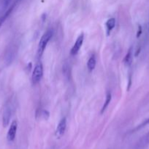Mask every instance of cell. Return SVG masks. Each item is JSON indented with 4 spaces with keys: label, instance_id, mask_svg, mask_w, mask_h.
Instances as JSON below:
<instances>
[{
    "label": "cell",
    "instance_id": "30bf717a",
    "mask_svg": "<svg viewBox=\"0 0 149 149\" xmlns=\"http://www.w3.org/2000/svg\"><path fill=\"white\" fill-rule=\"evenodd\" d=\"M96 58L94 56H91L89 60L88 61L87 63V67L88 69H89V71H92L96 67Z\"/></svg>",
    "mask_w": 149,
    "mask_h": 149
},
{
    "label": "cell",
    "instance_id": "7a4b0ae2",
    "mask_svg": "<svg viewBox=\"0 0 149 149\" xmlns=\"http://www.w3.org/2000/svg\"><path fill=\"white\" fill-rule=\"evenodd\" d=\"M12 114V106L10 103H7L4 106L2 113V124L4 127L8 126L11 119Z\"/></svg>",
    "mask_w": 149,
    "mask_h": 149
},
{
    "label": "cell",
    "instance_id": "e0dca14e",
    "mask_svg": "<svg viewBox=\"0 0 149 149\" xmlns=\"http://www.w3.org/2000/svg\"><path fill=\"white\" fill-rule=\"evenodd\" d=\"M149 125V119H147L144 122V123L143 124V125Z\"/></svg>",
    "mask_w": 149,
    "mask_h": 149
},
{
    "label": "cell",
    "instance_id": "5b68a950",
    "mask_svg": "<svg viewBox=\"0 0 149 149\" xmlns=\"http://www.w3.org/2000/svg\"><path fill=\"white\" fill-rule=\"evenodd\" d=\"M17 128H18V123L16 121H13L12 124L10 125V128H9L8 132L7 135V141L12 142L14 141L16 135V132H17Z\"/></svg>",
    "mask_w": 149,
    "mask_h": 149
},
{
    "label": "cell",
    "instance_id": "2e32d148",
    "mask_svg": "<svg viewBox=\"0 0 149 149\" xmlns=\"http://www.w3.org/2000/svg\"><path fill=\"white\" fill-rule=\"evenodd\" d=\"M142 33V28L141 26H139V30H138V32H137V37H139L140 36V35Z\"/></svg>",
    "mask_w": 149,
    "mask_h": 149
},
{
    "label": "cell",
    "instance_id": "8fae6325",
    "mask_svg": "<svg viewBox=\"0 0 149 149\" xmlns=\"http://www.w3.org/2000/svg\"><path fill=\"white\" fill-rule=\"evenodd\" d=\"M112 96H111V93H107V95H106V99H105V102L104 103L103 106L102 108V110H101V113H103L104 111L106 110V109L108 108V106H109L110 103L111 101V98H112Z\"/></svg>",
    "mask_w": 149,
    "mask_h": 149
},
{
    "label": "cell",
    "instance_id": "6da1fadb",
    "mask_svg": "<svg viewBox=\"0 0 149 149\" xmlns=\"http://www.w3.org/2000/svg\"><path fill=\"white\" fill-rule=\"evenodd\" d=\"M53 36V31L48 30L42 35L41 37L40 40H39V45H38V49H37V56L40 58L43 54L44 50H45V47H46L47 45L51 40V38Z\"/></svg>",
    "mask_w": 149,
    "mask_h": 149
},
{
    "label": "cell",
    "instance_id": "5bb4252c",
    "mask_svg": "<svg viewBox=\"0 0 149 149\" xmlns=\"http://www.w3.org/2000/svg\"><path fill=\"white\" fill-rule=\"evenodd\" d=\"M143 143L146 145V144H149V132L145 135V136L143 138Z\"/></svg>",
    "mask_w": 149,
    "mask_h": 149
},
{
    "label": "cell",
    "instance_id": "4fadbf2b",
    "mask_svg": "<svg viewBox=\"0 0 149 149\" xmlns=\"http://www.w3.org/2000/svg\"><path fill=\"white\" fill-rule=\"evenodd\" d=\"M69 71H70V67H69V65L67 64H64V66H63V73H64V75H67L69 77V75L70 74Z\"/></svg>",
    "mask_w": 149,
    "mask_h": 149
},
{
    "label": "cell",
    "instance_id": "52a82bcc",
    "mask_svg": "<svg viewBox=\"0 0 149 149\" xmlns=\"http://www.w3.org/2000/svg\"><path fill=\"white\" fill-rule=\"evenodd\" d=\"M66 127H67V120H66V118H63L61 119L57 126L56 130V136L58 138H61L65 132Z\"/></svg>",
    "mask_w": 149,
    "mask_h": 149
},
{
    "label": "cell",
    "instance_id": "3957f363",
    "mask_svg": "<svg viewBox=\"0 0 149 149\" xmlns=\"http://www.w3.org/2000/svg\"><path fill=\"white\" fill-rule=\"evenodd\" d=\"M42 75H43V67L41 63L37 64L34 68L33 74H32V80L34 84L39 82L42 79Z\"/></svg>",
    "mask_w": 149,
    "mask_h": 149
},
{
    "label": "cell",
    "instance_id": "9a60e30c",
    "mask_svg": "<svg viewBox=\"0 0 149 149\" xmlns=\"http://www.w3.org/2000/svg\"><path fill=\"white\" fill-rule=\"evenodd\" d=\"M12 0H3L2 1V5H3V7H4V9L7 8V7L9 6V4H10V1H11Z\"/></svg>",
    "mask_w": 149,
    "mask_h": 149
},
{
    "label": "cell",
    "instance_id": "ba28073f",
    "mask_svg": "<svg viewBox=\"0 0 149 149\" xmlns=\"http://www.w3.org/2000/svg\"><path fill=\"white\" fill-rule=\"evenodd\" d=\"M20 1V0H15V1H14V3H13V5H12L11 7H10V8L9 9V10H7V11L6 12V13H4V14L3 15H1V17H0V27H1V25L3 24V23H4V22L5 21L6 19H7V17H8V16L10 15V13H11L12 12H13V9L15 8V6L17 5V4Z\"/></svg>",
    "mask_w": 149,
    "mask_h": 149
},
{
    "label": "cell",
    "instance_id": "277c9868",
    "mask_svg": "<svg viewBox=\"0 0 149 149\" xmlns=\"http://www.w3.org/2000/svg\"><path fill=\"white\" fill-rule=\"evenodd\" d=\"M15 53L16 48L15 45H10V47L7 48V51H6L5 56H4V59H5L7 65H10V63H12L15 57Z\"/></svg>",
    "mask_w": 149,
    "mask_h": 149
},
{
    "label": "cell",
    "instance_id": "7c38bea8",
    "mask_svg": "<svg viewBox=\"0 0 149 149\" xmlns=\"http://www.w3.org/2000/svg\"><path fill=\"white\" fill-rule=\"evenodd\" d=\"M115 20L114 18H110L107 21L106 23V27L108 29V33H109L113 28H115Z\"/></svg>",
    "mask_w": 149,
    "mask_h": 149
},
{
    "label": "cell",
    "instance_id": "8992f818",
    "mask_svg": "<svg viewBox=\"0 0 149 149\" xmlns=\"http://www.w3.org/2000/svg\"><path fill=\"white\" fill-rule=\"evenodd\" d=\"M83 39H84V35H83V33H81V34L77 37L75 43H74V45H73L72 48L71 49V52H70V53H71L72 55H75L78 53L79 50H80V47H81L82 45H83Z\"/></svg>",
    "mask_w": 149,
    "mask_h": 149
},
{
    "label": "cell",
    "instance_id": "9c48e42d",
    "mask_svg": "<svg viewBox=\"0 0 149 149\" xmlns=\"http://www.w3.org/2000/svg\"><path fill=\"white\" fill-rule=\"evenodd\" d=\"M132 48H130L129 49L128 52H127V54L126 55L125 58H124V64H125L126 65H127V66H129V65H130L131 64V62H132Z\"/></svg>",
    "mask_w": 149,
    "mask_h": 149
}]
</instances>
